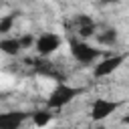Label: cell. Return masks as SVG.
Masks as SVG:
<instances>
[{"label": "cell", "mask_w": 129, "mask_h": 129, "mask_svg": "<svg viewBox=\"0 0 129 129\" xmlns=\"http://www.w3.org/2000/svg\"><path fill=\"white\" fill-rule=\"evenodd\" d=\"M60 36L58 34H54V32H44V34H40L38 38H36V44H34V48H36V52H38V56L40 58H48L52 52H56L58 48H60Z\"/></svg>", "instance_id": "cell-3"}, {"label": "cell", "mask_w": 129, "mask_h": 129, "mask_svg": "<svg viewBox=\"0 0 129 129\" xmlns=\"http://www.w3.org/2000/svg\"><path fill=\"white\" fill-rule=\"evenodd\" d=\"M26 117H28V113H24V111L0 113V129H20Z\"/></svg>", "instance_id": "cell-6"}, {"label": "cell", "mask_w": 129, "mask_h": 129, "mask_svg": "<svg viewBox=\"0 0 129 129\" xmlns=\"http://www.w3.org/2000/svg\"><path fill=\"white\" fill-rule=\"evenodd\" d=\"M54 129H73V127H54Z\"/></svg>", "instance_id": "cell-14"}, {"label": "cell", "mask_w": 129, "mask_h": 129, "mask_svg": "<svg viewBox=\"0 0 129 129\" xmlns=\"http://www.w3.org/2000/svg\"><path fill=\"white\" fill-rule=\"evenodd\" d=\"M97 40L101 42V44H113L115 40H117V32L115 30H105V32H99L97 34Z\"/></svg>", "instance_id": "cell-11"}, {"label": "cell", "mask_w": 129, "mask_h": 129, "mask_svg": "<svg viewBox=\"0 0 129 129\" xmlns=\"http://www.w3.org/2000/svg\"><path fill=\"white\" fill-rule=\"evenodd\" d=\"M69 46H71L73 58H75L77 62H81V64H91V62H95V60L101 56V50H99V48L87 44V42L81 40V38H73V40L69 42Z\"/></svg>", "instance_id": "cell-1"}, {"label": "cell", "mask_w": 129, "mask_h": 129, "mask_svg": "<svg viewBox=\"0 0 129 129\" xmlns=\"http://www.w3.org/2000/svg\"><path fill=\"white\" fill-rule=\"evenodd\" d=\"M20 50H22V46H20L18 36H10V38H2V40H0V52H4V54H8V56H18Z\"/></svg>", "instance_id": "cell-8"}, {"label": "cell", "mask_w": 129, "mask_h": 129, "mask_svg": "<svg viewBox=\"0 0 129 129\" xmlns=\"http://www.w3.org/2000/svg\"><path fill=\"white\" fill-rule=\"evenodd\" d=\"M123 60H125L123 54H113V56H107V58L99 60V62L95 64V77H97V79H103V77L113 75V73L121 67Z\"/></svg>", "instance_id": "cell-5"}, {"label": "cell", "mask_w": 129, "mask_h": 129, "mask_svg": "<svg viewBox=\"0 0 129 129\" xmlns=\"http://www.w3.org/2000/svg\"><path fill=\"white\" fill-rule=\"evenodd\" d=\"M18 40H20V46H22V48H32V46L36 44V38H34L32 32H24V34H20Z\"/></svg>", "instance_id": "cell-12"}, {"label": "cell", "mask_w": 129, "mask_h": 129, "mask_svg": "<svg viewBox=\"0 0 129 129\" xmlns=\"http://www.w3.org/2000/svg\"><path fill=\"white\" fill-rule=\"evenodd\" d=\"M119 107H121L119 101L95 99V103L91 105V119H93V121H103V119H107L109 115H113Z\"/></svg>", "instance_id": "cell-4"}, {"label": "cell", "mask_w": 129, "mask_h": 129, "mask_svg": "<svg viewBox=\"0 0 129 129\" xmlns=\"http://www.w3.org/2000/svg\"><path fill=\"white\" fill-rule=\"evenodd\" d=\"M14 20H16L14 14L2 16V18H0V34H8V32L12 30V26H14Z\"/></svg>", "instance_id": "cell-10"}, {"label": "cell", "mask_w": 129, "mask_h": 129, "mask_svg": "<svg viewBox=\"0 0 129 129\" xmlns=\"http://www.w3.org/2000/svg\"><path fill=\"white\" fill-rule=\"evenodd\" d=\"M123 123H125V125H129V113H127V115L123 117Z\"/></svg>", "instance_id": "cell-13"}, {"label": "cell", "mask_w": 129, "mask_h": 129, "mask_svg": "<svg viewBox=\"0 0 129 129\" xmlns=\"http://www.w3.org/2000/svg\"><path fill=\"white\" fill-rule=\"evenodd\" d=\"M77 95H79V89L60 83V85H56V87L52 89V93L46 97V107H48L50 111H52V109H62V107L69 105Z\"/></svg>", "instance_id": "cell-2"}, {"label": "cell", "mask_w": 129, "mask_h": 129, "mask_svg": "<svg viewBox=\"0 0 129 129\" xmlns=\"http://www.w3.org/2000/svg\"><path fill=\"white\" fill-rule=\"evenodd\" d=\"M95 28H97V26H95L93 18H89L87 14H81V16L75 18V32H77V36H79L81 40L93 36V34H95Z\"/></svg>", "instance_id": "cell-7"}, {"label": "cell", "mask_w": 129, "mask_h": 129, "mask_svg": "<svg viewBox=\"0 0 129 129\" xmlns=\"http://www.w3.org/2000/svg\"><path fill=\"white\" fill-rule=\"evenodd\" d=\"M30 119H32V125H34V127H46V125L54 119V113L46 107V109L32 111V113H30Z\"/></svg>", "instance_id": "cell-9"}]
</instances>
